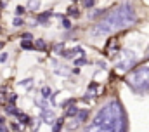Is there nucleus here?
Instances as JSON below:
<instances>
[{"instance_id": "nucleus-17", "label": "nucleus", "mask_w": 149, "mask_h": 132, "mask_svg": "<svg viewBox=\"0 0 149 132\" xmlns=\"http://www.w3.org/2000/svg\"><path fill=\"white\" fill-rule=\"evenodd\" d=\"M16 14H17V16L24 14V7H21V5H19V7H16Z\"/></svg>"}, {"instance_id": "nucleus-25", "label": "nucleus", "mask_w": 149, "mask_h": 132, "mask_svg": "<svg viewBox=\"0 0 149 132\" xmlns=\"http://www.w3.org/2000/svg\"><path fill=\"white\" fill-rule=\"evenodd\" d=\"M5 59H7V54H2V56H0V61H2V63H3V61H5Z\"/></svg>"}, {"instance_id": "nucleus-2", "label": "nucleus", "mask_w": 149, "mask_h": 132, "mask_svg": "<svg viewBox=\"0 0 149 132\" xmlns=\"http://www.w3.org/2000/svg\"><path fill=\"white\" fill-rule=\"evenodd\" d=\"M127 118L122 104L118 101H109L101 108L94 124L83 132H125Z\"/></svg>"}, {"instance_id": "nucleus-10", "label": "nucleus", "mask_w": 149, "mask_h": 132, "mask_svg": "<svg viewBox=\"0 0 149 132\" xmlns=\"http://www.w3.org/2000/svg\"><path fill=\"white\" fill-rule=\"evenodd\" d=\"M68 14H69V16H75V17H78V16H80V12H78V9H76V7H69V9H68Z\"/></svg>"}, {"instance_id": "nucleus-16", "label": "nucleus", "mask_w": 149, "mask_h": 132, "mask_svg": "<svg viewBox=\"0 0 149 132\" xmlns=\"http://www.w3.org/2000/svg\"><path fill=\"white\" fill-rule=\"evenodd\" d=\"M7 113H10V115H17L19 111H17V110H16L14 106H9V108H7Z\"/></svg>"}, {"instance_id": "nucleus-1", "label": "nucleus", "mask_w": 149, "mask_h": 132, "mask_svg": "<svg viewBox=\"0 0 149 132\" xmlns=\"http://www.w3.org/2000/svg\"><path fill=\"white\" fill-rule=\"evenodd\" d=\"M134 23H135V10L128 2H125L120 7H116L115 10H111L109 14H106V17L92 28L90 35L92 37H108L115 31L132 26Z\"/></svg>"}, {"instance_id": "nucleus-24", "label": "nucleus", "mask_w": 149, "mask_h": 132, "mask_svg": "<svg viewBox=\"0 0 149 132\" xmlns=\"http://www.w3.org/2000/svg\"><path fill=\"white\" fill-rule=\"evenodd\" d=\"M12 129H14V131H19V129H21V125H17V124H12Z\"/></svg>"}, {"instance_id": "nucleus-11", "label": "nucleus", "mask_w": 149, "mask_h": 132, "mask_svg": "<svg viewBox=\"0 0 149 132\" xmlns=\"http://www.w3.org/2000/svg\"><path fill=\"white\" fill-rule=\"evenodd\" d=\"M50 16H52L50 12H45V14H42V16H38V21H40V23H47V19H49Z\"/></svg>"}, {"instance_id": "nucleus-4", "label": "nucleus", "mask_w": 149, "mask_h": 132, "mask_svg": "<svg viewBox=\"0 0 149 132\" xmlns=\"http://www.w3.org/2000/svg\"><path fill=\"white\" fill-rule=\"evenodd\" d=\"M135 61H137V57H135L134 50L123 49V50H120V61L116 63V70L118 71H128L135 64Z\"/></svg>"}, {"instance_id": "nucleus-20", "label": "nucleus", "mask_w": 149, "mask_h": 132, "mask_svg": "<svg viewBox=\"0 0 149 132\" xmlns=\"http://www.w3.org/2000/svg\"><path fill=\"white\" fill-rule=\"evenodd\" d=\"M62 26H64V28H71V23H69L68 19H62Z\"/></svg>"}, {"instance_id": "nucleus-22", "label": "nucleus", "mask_w": 149, "mask_h": 132, "mask_svg": "<svg viewBox=\"0 0 149 132\" xmlns=\"http://www.w3.org/2000/svg\"><path fill=\"white\" fill-rule=\"evenodd\" d=\"M31 38H33V37H31L30 33H24V35H23V40H31Z\"/></svg>"}, {"instance_id": "nucleus-3", "label": "nucleus", "mask_w": 149, "mask_h": 132, "mask_svg": "<svg viewBox=\"0 0 149 132\" xmlns=\"http://www.w3.org/2000/svg\"><path fill=\"white\" fill-rule=\"evenodd\" d=\"M127 84L135 92H148L149 91V66L135 70L134 73H130L128 78H127Z\"/></svg>"}, {"instance_id": "nucleus-8", "label": "nucleus", "mask_w": 149, "mask_h": 132, "mask_svg": "<svg viewBox=\"0 0 149 132\" xmlns=\"http://www.w3.org/2000/svg\"><path fill=\"white\" fill-rule=\"evenodd\" d=\"M76 113H78V108H76V106H69V110L66 111V115H68V117H75Z\"/></svg>"}, {"instance_id": "nucleus-26", "label": "nucleus", "mask_w": 149, "mask_h": 132, "mask_svg": "<svg viewBox=\"0 0 149 132\" xmlns=\"http://www.w3.org/2000/svg\"><path fill=\"white\" fill-rule=\"evenodd\" d=\"M9 101H10V103H14V101H16V94H12V96L9 97Z\"/></svg>"}, {"instance_id": "nucleus-6", "label": "nucleus", "mask_w": 149, "mask_h": 132, "mask_svg": "<svg viewBox=\"0 0 149 132\" xmlns=\"http://www.w3.org/2000/svg\"><path fill=\"white\" fill-rule=\"evenodd\" d=\"M42 120L45 122V124H54V113L50 111V110H47V108H43L42 110Z\"/></svg>"}, {"instance_id": "nucleus-15", "label": "nucleus", "mask_w": 149, "mask_h": 132, "mask_svg": "<svg viewBox=\"0 0 149 132\" xmlns=\"http://www.w3.org/2000/svg\"><path fill=\"white\" fill-rule=\"evenodd\" d=\"M42 97H45V99L50 97V89H49V87H43V89H42Z\"/></svg>"}, {"instance_id": "nucleus-18", "label": "nucleus", "mask_w": 149, "mask_h": 132, "mask_svg": "<svg viewBox=\"0 0 149 132\" xmlns=\"http://www.w3.org/2000/svg\"><path fill=\"white\" fill-rule=\"evenodd\" d=\"M14 26H23V19L21 17H16L14 19Z\"/></svg>"}, {"instance_id": "nucleus-7", "label": "nucleus", "mask_w": 149, "mask_h": 132, "mask_svg": "<svg viewBox=\"0 0 149 132\" xmlns=\"http://www.w3.org/2000/svg\"><path fill=\"white\" fill-rule=\"evenodd\" d=\"M16 117H17V118L21 120V124H24V125H28V124L31 122V120H30V117H28V115H24V113H17Z\"/></svg>"}, {"instance_id": "nucleus-27", "label": "nucleus", "mask_w": 149, "mask_h": 132, "mask_svg": "<svg viewBox=\"0 0 149 132\" xmlns=\"http://www.w3.org/2000/svg\"><path fill=\"white\" fill-rule=\"evenodd\" d=\"M146 59H149V47L146 49Z\"/></svg>"}, {"instance_id": "nucleus-23", "label": "nucleus", "mask_w": 149, "mask_h": 132, "mask_svg": "<svg viewBox=\"0 0 149 132\" xmlns=\"http://www.w3.org/2000/svg\"><path fill=\"white\" fill-rule=\"evenodd\" d=\"M82 64H85V59L82 57V59H76V66H82Z\"/></svg>"}, {"instance_id": "nucleus-19", "label": "nucleus", "mask_w": 149, "mask_h": 132, "mask_svg": "<svg viewBox=\"0 0 149 132\" xmlns=\"http://www.w3.org/2000/svg\"><path fill=\"white\" fill-rule=\"evenodd\" d=\"M94 2H95V0H85V2H83V5H85V7H92V5H94Z\"/></svg>"}, {"instance_id": "nucleus-28", "label": "nucleus", "mask_w": 149, "mask_h": 132, "mask_svg": "<svg viewBox=\"0 0 149 132\" xmlns=\"http://www.w3.org/2000/svg\"><path fill=\"white\" fill-rule=\"evenodd\" d=\"M2 47H3V42H0V49H2Z\"/></svg>"}, {"instance_id": "nucleus-5", "label": "nucleus", "mask_w": 149, "mask_h": 132, "mask_svg": "<svg viewBox=\"0 0 149 132\" xmlns=\"http://www.w3.org/2000/svg\"><path fill=\"white\" fill-rule=\"evenodd\" d=\"M118 52H120V49H118V40H116V38H111L109 44H108V47H106V54H108L109 57H115Z\"/></svg>"}, {"instance_id": "nucleus-13", "label": "nucleus", "mask_w": 149, "mask_h": 132, "mask_svg": "<svg viewBox=\"0 0 149 132\" xmlns=\"http://www.w3.org/2000/svg\"><path fill=\"white\" fill-rule=\"evenodd\" d=\"M38 5H40V0H30V9L31 10H36Z\"/></svg>"}, {"instance_id": "nucleus-14", "label": "nucleus", "mask_w": 149, "mask_h": 132, "mask_svg": "<svg viewBox=\"0 0 149 132\" xmlns=\"http://www.w3.org/2000/svg\"><path fill=\"white\" fill-rule=\"evenodd\" d=\"M35 47L40 49V50H43V49H45V42H43V40H36V42H35Z\"/></svg>"}, {"instance_id": "nucleus-12", "label": "nucleus", "mask_w": 149, "mask_h": 132, "mask_svg": "<svg viewBox=\"0 0 149 132\" xmlns=\"http://www.w3.org/2000/svg\"><path fill=\"white\" fill-rule=\"evenodd\" d=\"M21 47L23 49H33V44H31V40H23L21 42Z\"/></svg>"}, {"instance_id": "nucleus-9", "label": "nucleus", "mask_w": 149, "mask_h": 132, "mask_svg": "<svg viewBox=\"0 0 149 132\" xmlns=\"http://www.w3.org/2000/svg\"><path fill=\"white\" fill-rule=\"evenodd\" d=\"M87 117H89V111H85V110H83V111H80V113H78V122H85V120H87Z\"/></svg>"}, {"instance_id": "nucleus-21", "label": "nucleus", "mask_w": 149, "mask_h": 132, "mask_svg": "<svg viewBox=\"0 0 149 132\" xmlns=\"http://www.w3.org/2000/svg\"><path fill=\"white\" fill-rule=\"evenodd\" d=\"M21 85H23V87H30V85H31V78H28L26 82H21Z\"/></svg>"}]
</instances>
